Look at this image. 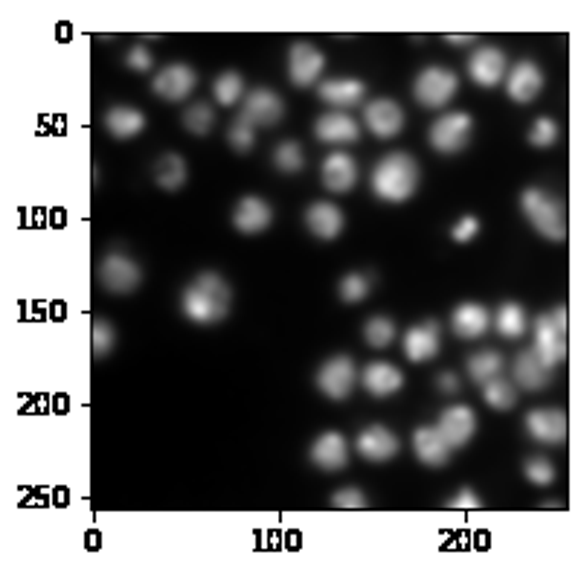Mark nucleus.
<instances>
[{
    "label": "nucleus",
    "instance_id": "31",
    "mask_svg": "<svg viewBox=\"0 0 581 578\" xmlns=\"http://www.w3.org/2000/svg\"><path fill=\"white\" fill-rule=\"evenodd\" d=\"M491 326L506 337V340H518V337L529 329L526 308L520 303H503L497 308V314L491 317Z\"/></svg>",
    "mask_w": 581,
    "mask_h": 578
},
{
    "label": "nucleus",
    "instance_id": "21",
    "mask_svg": "<svg viewBox=\"0 0 581 578\" xmlns=\"http://www.w3.org/2000/svg\"><path fill=\"white\" fill-rule=\"evenodd\" d=\"M320 178H323V186L329 192H337V195L352 192L355 183H358V163L349 152L326 154V160L320 166Z\"/></svg>",
    "mask_w": 581,
    "mask_h": 578
},
{
    "label": "nucleus",
    "instance_id": "37",
    "mask_svg": "<svg viewBox=\"0 0 581 578\" xmlns=\"http://www.w3.org/2000/svg\"><path fill=\"white\" fill-rule=\"evenodd\" d=\"M184 128L195 137H207L215 128V108L207 102H195L184 111Z\"/></svg>",
    "mask_w": 581,
    "mask_h": 578
},
{
    "label": "nucleus",
    "instance_id": "16",
    "mask_svg": "<svg viewBox=\"0 0 581 578\" xmlns=\"http://www.w3.org/2000/svg\"><path fill=\"white\" fill-rule=\"evenodd\" d=\"M436 427L448 439V445L457 451V448H465L474 439V433H477V416H474V410L468 404H454V407L442 410L439 425Z\"/></svg>",
    "mask_w": 581,
    "mask_h": 578
},
{
    "label": "nucleus",
    "instance_id": "38",
    "mask_svg": "<svg viewBox=\"0 0 581 578\" xmlns=\"http://www.w3.org/2000/svg\"><path fill=\"white\" fill-rule=\"evenodd\" d=\"M213 96L218 105H236L245 96V79L236 70L221 73L213 82Z\"/></svg>",
    "mask_w": 581,
    "mask_h": 578
},
{
    "label": "nucleus",
    "instance_id": "42",
    "mask_svg": "<svg viewBox=\"0 0 581 578\" xmlns=\"http://www.w3.org/2000/svg\"><path fill=\"white\" fill-rule=\"evenodd\" d=\"M558 122L550 120V117H538V120L532 122V128H529V143L535 146V149H550L558 143Z\"/></svg>",
    "mask_w": 581,
    "mask_h": 578
},
{
    "label": "nucleus",
    "instance_id": "19",
    "mask_svg": "<svg viewBox=\"0 0 581 578\" xmlns=\"http://www.w3.org/2000/svg\"><path fill=\"white\" fill-rule=\"evenodd\" d=\"M314 137L329 146H352L361 140V125L343 111H329L314 122Z\"/></svg>",
    "mask_w": 581,
    "mask_h": 578
},
{
    "label": "nucleus",
    "instance_id": "36",
    "mask_svg": "<svg viewBox=\"0 0 581 578\" xmlns=\"http://www.w3.org/2000/svg\"><path fill=\"white\" fill-rule=\"evenodd\" d=\"M364 340L372 349H387L396 340V323L384 314H375L364 323Z\"/></svg>",
    "mask_w": 581,
    "mask_h": 578
},
{
    "label": "nucleus",
    "instance_id": "27",
    "mask_svg": "<svg viewBox=\"0 0 581 578\" xmlns=\"http://www.w3.org/2000/svg\"><path fill=\"white\" fill-rule=\"evenodd\" d=\"M451 326L462 340H477L491 329V311L480 303H462L451 314Z\"/></svg>",
    "mask_w": 581,
    "mask_h": 578
},
{
    "label": "nucleus",
    "instance_id": "14",
    "mask_svg": "<svg viewBox=\"0 0 581 578\" xmlns=\"http://www.w3.org/2000/svg\"><path fill=\"white\" fill-rule=\"evenodd\" d=\"M364 125L378 140H393L404 128V111L396 99H375L364 108Z\"/></svg>",
    "mask_w": 581,
    "mask_h": 578
},
{
    "label": "nucleus",
    "instance_id": "9",
    "mask_svg": "<svg viewBox=\"0 0 581 578\" xmlns=\"http://www.w3.org/2000/svg\"><path fill=\"white\" fill-rule=\"evenodd\" d=\"M198 88V73L184 64V61H172L166 64L157 76L152 79L154 96L166 99V102H184Z\"/></svg>",
    "mask_w": 581,
    "mask_h": 578
},
{
    "label": "nucleus",
    "instance_id": "47",
    "mask_svg": "<svg viewBox=\"0 0 581 578\" xmlns=\"http://www.w3.org/2000/svg\"><path fill=\"white\" fill-rule=\"evenodd\" d=\"M436 384H439V393H445V396H454V393H459V387H462L454 372H439Z\"/></svg>",
    "mask_w": 581,
    "mask_h": 578
},
{
    "label": "nucleus",
    "instance_id": "30",
    "mask_svg": "<svg viewBox=\"0 0 581 578\" xmlns=\"http://www.w3.org/2000/svg\"><path fill=\"white\" fill-rule=\"evenodd\" d=\"M186 178H189V166H186V160L181 154L166 152L157 157V163H154V183L160 189L178 192L186 183Z\"/></svg>",
    "mask_w": 581,
    "mask_h": 578
},
{
    "label": "nucleus",
    "instance_id": "12",
    "mask_svg": "<svg viewBox=\"0 0 581 578\" xmlns=\"http://www.w3.org/2000/svg\"><path fill=\"white\" fill-rule=\"evenodd\" d=\"M323 70H326V56L314 44L297 41L291 47V53H288V76H291V82L297 88H311L320 79Z\"/></svg>",
    "mask_w": 581,
    "mask_h": 578
},
{
    "label": "nucleus",
    "instance_id": "13",
    "mask_svg": "<svg viewBox=\"0 0 581 578\" xmlns=\"http://www.w3.org/2000/svg\"><path fill=\"white\" fill-rule=\"evenodd\" d=\"M401 349H404L407 361H413V364H425L430 358H436L442 349L439 323L425 320V323H416L413 329H407V335L401 340Z\"/></svg>",
    "mask_w": 581,
    "mask_h": 578
},
{
    "label": "nucleus",
    "instance_id": "45",
    "mask_svg": "<svg viewBox=\"0 0 581 578\" xmlns=\"http://www.w3.org/2000/svg\"><path fill=\"white\" fill-rule=\"evenodd\" d=\"M332 506L335 509H364L367 506V497L361 488H340L332 494Z\"/></svg>",
    "mask_w": 581,
    "mask_h": 578
},
{
    "label": "nucleus",
    "instance_id": "15",
    "mask_svg": "<svg viewBox=\"0 0 581 578\" xmlns=\"http://www.w3.org/2000/svg\"><path fill=\"white\" fill-rule=\"evenodd\" d=\"M242 117L253 125H279L285 117V102L282 96L271 88H256L245 96V105H242Z\"/></svg>",
    "mask_w": 581,
    "mask_h": 578
},
{
    "label": "nucleus",
    "instance_id": "1",
    "mask_svg": "<svg viewBox=\"0 0 581 578\" xmlns=\"http://www.w3.org/2000/svg\"><path fill=\"white\" fill-rule=\"evenodd\" d=\"M230 303H233L230 282L215 271L195 276L181 294V311L189 323H198V326L221 323L230 314Z\"/></svg>",
    "mask_w": 581,
    "mask_h": 578
},
{
    "label": "nucleus",
    "instance_id": "20",
    "mask_svg": "<svg viewBox=\"0 0 581 578\" xmlns=\"http://www.w3.org/2000/svg\"><path fill=\"white\" fill-rule=\"evenodd\" d=\"M355 445H358V454L367 462H390L401 451L398 436L384 425H369L367 430H361Z\"/></svg>",
    "mask_w": 581,
    "mask_h": 578
},
{
    "label": "nucleus",
    "instance_id": "8",
    "mask_svg": "<svg viewBox=\"0 0 581 578\" xmlns=\"http://www.w3.org/2000/svg\"><path fill=\"white\" fill-rule=\"evenodd\" d=\"M99 279L111 294H134L143 285V268L120 250L108 253L99 265Z\"/></svg>",
    "mask_w": 581,
    "mask_h": 578
},
{
    "label": "nucleus",
    "instance_id": "2",
    "mask_svg": "<svg viewBox=\"0 0 581 578\" xmlns=\"http://www.w3.org/2000/svg\"><path fill=\"white\" fill-rule=\"evenodd\" d=\"M419 181H422V169L407 152L387 154L372 169V192L390 204L410 201L419 189Z\"/></svg>",
    "mask_w": 581,
    "mask_h": 578
},
{
    "label": "nucleus",
    "instance_id": "22",
    "mask_svg": "<svg viewBox=\"0 0 581 578\" xmlns=\"http://www.w3.org/2000/svg\"><path fill=\"white\" fill-rule=\"evenodd\" d=\"M271 221H274V210H271L262 198H256V195L242 198V201L236 204V210H233V227H236L239 233H245V236H259V233H265V230L271 227Z\"/></svg>",
    "mask_w": 581,
    "mask_h": 578
},
{
    "label": "nucleus",
    "instance_id": "17",
    "mask_svg": "<svg viewBox=\"0 0 581 578\" xmlns=\"http://www.w3.org/2000/svg\"><path fill=\"white\" fill-rule=\"evenodd\" d=\"M506 64L509 61H506V53L500 47H480L468 59V76L480 88H497L506 79Z\"/></svg>",
    "mask_w": 581,
    "mask_h": 578
},
{
    "label": "nucleus",
    "instance_id": "4",
    "mask_svg": "<svg viewBox=\"0 0 581 578\" xmlns=\"http://www.w3.org/2000/svg\"><path fill=\"white\" fill-rule=\"evenodd\" d=\"M532 349L538 352V358L544 364L555 369V366L564 364L567 358V311L564 305H555L552 311L541 314L532 326Z\"/></svg>",
    "mask_w": 581,
    "mask_h": 578
},
{
    "label": "nucleus",
    "instance_id": "18",
    "mask_svg": "<svg viewBox=\"0 0 581 578\" xmlns=\"http://www.w3.org/2000/svg\"><path fill=\"white\" fill-rule=\"evenodd\" d=\"M512 378H515V387L526 390V393H541L550 387L552 369L541 358L535 349H523L518 352L515 364H512Z\"/></svg>",
    "mask_w": 581,
    "mask_h": 578
},
{
    "label": "nucleus",
    "instance_id": "44",
    "mask_svg": "<svg viewBox=\"0 0 581 578\" xmlns=\"http://www.w3.org/2000/svg\"><path fill=\"white\" fill-rule=\"evenodd\" d=\"M477 233H480V218L477 215H462L454 224V230H451V239L457 244H468L471 239H477Z\"/></svg>",
    "mask_w": 581,
    "mask_h": 578
},
{
    "label": "nucleus",
    "instance_id": "40",
    "mask_svg": "<svg viewBox=\"0 0 581 578\" xmlns=\"http://www.w3.org/2000/svg\"><path fill=\"white\" fill-rule=\"evenodd\" d=\"M227 143H230L233 152L247 154L256 146V125L247 122L245 117H239V120L230 125V131H227Z\"/></svg>",
    "mask_w": 581,
    "mask_h": 578
},
{
    "label": "nucleus",
    "instance_id": "48",
    "mask_svg": "<svg viewBox=\"0 0 581 578\" xmlns=\"http://www.w3.org/2000/svg\"><path fill=\"white\" fill-rule=\"evenodd\" d=\"M445 41H448V44H454V47H468V44H474V41H477V35L457 32V35H445Z\"/></svg>",
    "mask_w": 581,
    "mask_h": 578
},
{
    "label": "nucleus",
    "instance_id": "23",
    "mask_svg": "<svg viewBox=\"0 0 581 578\" xmlns=\"http://www.w3.org/2000/svg\"><path fill=\"white\" fill-rule=\"evenodd\" d=\"M311 462L320 471H340V468H346V462H349V445H346L343 433H337V430L320 433L314 439V445H311Z\"/></svg>",
    "mask_w": 581,
    "mask_h": 578
},
{
    "label": "nucleus",
    "instance_id": "32",
    "mask_svg": "<svg viewBox=\"0 0 581 578\" xmlns=\"http://www.w3.org/2000/svg\"><path fill=\"white\" fill-rule=\"evenodd\" d=\"M465 369H468V378L474 384H489L491 378H500L503 375V355L494 352V349H483V352H477V355L468 358Z\"/></svg>",
    "mask_w": 581,
    "mask_h": 578
},
{
    "label": "nucleus",
    "instance_id": "3",
    "mask_svg": "<svg viewBox=\"0 0 581 578\" xmlns=\"http://www.w3.org/2000/svg\"><path fill=\"white\" fill-rule=\"evenodd\" d=\"M520 210L529 218V224L550 242H564L567 239V215L564 204L552 198L550 192L529 186L520 192Z\"/></svg>",
    "mask_w": 581,
    "mask_h": 578
},
{
    "label": "nucleus",
    "instance_id": "33",
    "mask_svg": "<svg viewBox=\"0 0 581 578\" xmlns=\"http://www.w3.org/2000/svg\"><path fill=\"white\" fill-rule=\"evenodd\" d=\"M483 398H486L491 410L509 413L518 404V387H515V381H506L500 375V378H491L489 384H483Z\"/></svg>",
    "mask_w": 581,
    "mask_h": 578
},
{
    "label": "nucleus",
    "instance_id": "6",
    "mask_svg": "<svg viewBox=\"0 0 581 578\" xmlns=\"http://www.w3.org/2000/svg\"><path fill=\"white\" fill-rule=\"evenodd\" d=\"M474 137V120L471 114L465 111H451V114H442L439 120L430 125V146L439 154H459L468 149Z\"/></svg>",
    "mask_w": 581,
    "mask_h": 578
},
{
    "label": "nucleus",
    "instance_id": "41",
    "mask_svg": "<svg viewBox=\"0 0 581 578\" xmlns=\"http://www.w3.org/2000/svg\"><path fill=\"white\" fill-rule=\"evenodd\" d=\"M117 343V329L108 320H93L91 326V349L96 358H105Z\"/></svg>",
    "mask_w": 581,
    "mask_h": 578
},
{
    "label": "nucleus",
    "instance_id": "43",
    "mask_svg": "<svg viewBox=\"0 0 581 578\" xmlns=\"http://www.w3.org/2000/svg\"><path fill=\"white\" fill-rule=\"evenodd\" d=\"M125 64H128L134 73H149L154 67L152 50H149L146 44H134V47L128 50V56H125Z\"/></svg>",
    "mask_w": 581,
    "mask_h": 578
},
{
    "label": "nucleus",
    "instance_id": "35",
    "mask_svg": "<svg viewBox=\"0 0 581 578\" xmlns=\"http://www.w3.org/2000/svg\"><path fill=\"white\" fill-rule=\"evenodd\" d=\"M274 166L282 172V175H297V172H303V169H306V152H303V146L294 143V140L279 143L274 149Z\"/></svg>",
    "mask_w": 581,
    "mask_h": 578
},
{
    "label": "nucleus",
    "instance_id": "28",
    "mask_svg": "<svg viewBox=\"0 0 581 578\" xmlns=\"http://www.w3.org/2000/svg\"><path fill=\"white\" fill-rule=\"evenodd\" d=\"M367 85L361 79H329V82H320L317 96L326 102V105H335V111L340 108H352L364 99Z\"/></svg>",
    "mask_w": 581,
    "mask_h": 578
},
{
    "label": "nucleus",
    "instance_id": "24",
    "mask_svg": "<svg viewBox=\"0 0 581 578\" xmlns=\"http://www.w3.org/2000/svg\"><path fill=\"white\" fill-rule=\"evenodd\" d=\"M413 451H416L419 462L430 465V468H442L454 454V448L439 433V427H416L413 430Z\"/></svg>",
    "mask_w": 581,
    "mask_h": 578
},
{
    "label": "nucleus",
    "instance_id": "10",
    "mask_svg": "<svg viewBox=\"0 0 581 578\" xmlns=\"http://www.w3.org/2000/svg\"><path fill=\"white\" fill-rule=\"evenodd\" d=\"M506 93H509V99L512 102H518V105H529V102H535L541 93H544V85H547V79H544V70L538 67V61L532 59H520L509 73H506Z\"/></svg>",
    "mask_w": 581,
    "mask_h": 578
},
{
    "label": "nucleus",
    "instance_id": "25",
    "mask_svg": "<svg viewBox=\"0 0 581 578\" xmlns=\"http://www.w3.org/2000/svg\"><path fill=\"white\" fill-rule=\"evenodd\" d=\"M343 213L340 207H335L332 201H314L306 210V227L311 236L323 239V242H332L343 233Z\"/></svg>",
    "mask_w": 581,
    "mask_h": 578
},
{
    "label": "nucleus",
    "instance_id": "34",
    "mask_svg": "<svg viewBox=\"0 0 581 578\" xmlns=\"http://www.w3.org/2000/svg\"><path fill=\"white\" fill-rule=\"evenodd\" d=\"M369 291H372V274H364V271H352V274H346L343 279H340V285H337L340 300L349 305L364 303V300L369 297Z\"/></svg>",
    "mask_w": 581,
    "mask_h": 578
},
{
    "label": "nucleus",
    "instance_id": "46",
    "mask_svg": "<svg viewBox=\"0 0 581 578\" xmlns=\"http://www.w3.org/2000/svg\"><path fill=\"white\" fill-rule=\"evenodd\" d=\"M448 509H480V497L471 488H462L457 497L448 500Z\"/></svg>",
    "mask_w": 581,
    "mask_h": 578
},
{
    "label": "nucleus",
    "instance_id": "11",
    "mask_svg": "<svg viewBox=\"0 0 581 578\" xmlns=\"http://www.w3.org/2000/svg\"><path fill=\"white\" fill-rule=\"evenodd\" d=\"M526 433L541 445H564L567 442V416L558 407H535L523 419Z\"/></svg>",
    "mask_w": 581,
    "mask_h": 578
},
{
    "label": "nucleus",
    "instance_id": "7",
    "mask_svg": "<svg viewBox=\"0 0 581 578\" xmlns=\"http://www.w3.org/2000/svg\"><path fill=\"white\" fill-rule=\"evenodd\" d=\"M355 384H358V366L349 355H335L317 369V390L332 401L352 396Z\"/></svg>",
    "mask_w": 581,
    "mask_h": 578
},
{
    "label": "nucleus",
    "instance_id": "5",
    "mask_svg": "<svg viewBox=\"0 0 581 578\" xmlns=\"http://www.w3.org/2000/svg\"><path fill=\"white\" fill-rule=\"evenodd\" d=\"M459 91V79L454 70L442 67V64H430L425 67L416 82H413V96L422 108H445Z\"/></svg>",
    "mask_w": 581,
    "mask_h": 578
},
{
    "label": "nucleus",
    "instance_id": "26",
    "mask_svg": "<svg viewBox=\"0 0 581 578\" xmlns=\"http://www.w3.org/2000/svg\"><path fill=\"white\" fill-rule=\"evenodd\" d=\"M361 384L372 398H390L396 396L398 390L404 387V375L396 364H387V361H375L364 369L361 375Z\"/></svg>",
    "mask_w": 581,
    "mask_h": 578
},
{
    "label": "nucleus",
    "instance_id": "39",
    "mask_svg": "<svg viewBox=\"0 0 581 578\" xmlns=\"http://www.w3.org/2000/svg\"><path fill=\"white\" fill-rule=\"evenodd\" d=\"M523 477H526L532 486L547 488L555 483V465H552L547 457L535 454V457H529L523 462Z\"/></svg>",
    "mask_w": 581,
    "mask_h": 578
},
{
    "label": "nucleus",
    "instance_id": "29",
    "mask_svg": "<svg viewBox=\"0 0 581 578\" xmlns=\"http://www.w3.org/2000/svg\"><path fill=\"white\" fill-rule=\"evenodd\" d=\"M105 125L111 131V137L117 140H134L137 134H143L146 128V114L131 108V105H114L105 117Z\"/></svg>",
    "mask_w": 581,
    "mask_h": 578
}]
</instances>
